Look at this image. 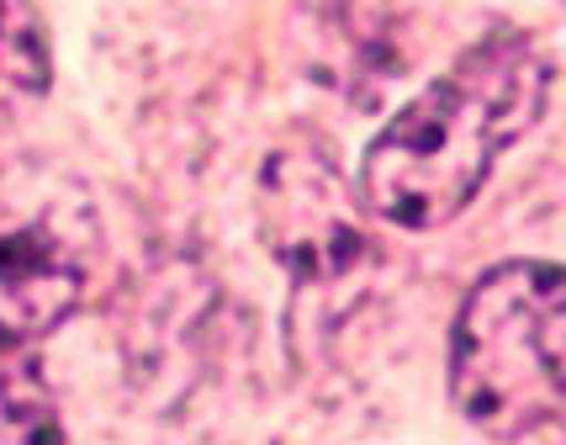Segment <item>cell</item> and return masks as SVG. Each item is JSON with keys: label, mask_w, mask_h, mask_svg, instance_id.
I'll return each mask as SVG.
<instances>
[{"label": "cell", "mask_w": 566, "mask_h": 445, "mask_svg": "<svg viewBox=\"0 0 566 445\" xmlns=\"http://www.w3.org/2000/svg\"><path fill=\"white\" fill-rule=\"evenodd\" d=\"M53 80L49 27L32 0H0V112L43 96Z\"/></svg>", "instance_id": "5"}, {"label": "cell", "mask_w": 566, "mask_h": 445, "mask_svg": "<svg viewBox=\"0 0 566 445\" xmlns=\"http://www.w3.org/2000/svg\"><path fill=\"white\" fill-rule=\"evenodd\" d=\"M566 281L551 260L497 266L471 287L455 319L450 393L482 435H566Z\"/></svg>", "instance_id": "2"}, {"label": "cell", "mask_w": 566, "mask_h": 445, "mask_svg": "<svg viewBox=\"0 0 566 445\" xmlns=\"http://www.w3.org/2000/svg\"><path fill=\"white\" fill-rule=\"evenodd\" d=\"M551 96V59L530 32H493L455 70L376 133L360 197L397 228H440L467 207L503 148L535 127Z\"/></svg>", "instance_id": "1"}, {"label": "cell", "mask_w": 566, "mask_h": 445, "mask_svg": "<svg viewBox=\"0 0 566 445\" xmlns=\"http://www.w3.org/2000/svg\"><path fill=\"white\" fill-rule=\"evenodd\" d=\"M106 255L91 186L49 159L0 170V355L53 334L85 302Z\"/></svg>", "instance_id": "4"}, {"label": "cell", "mask_w": 566, "mask_h": 445, "mask_svg": "<svg viewBox=\"0 0 566 445\" xmlns=\"http://www.w3.org/2000/svg\"><path fill=\"white\" fill-rule=\"evenodd\" d=\"M260 222L265 245L292 276V350L318 355L345 313L366 297L376 276V245L360 218L355 186L334 154L313 138H292L260 170Z\"/></svg>", "instance_id": "3"}]
</instances>
